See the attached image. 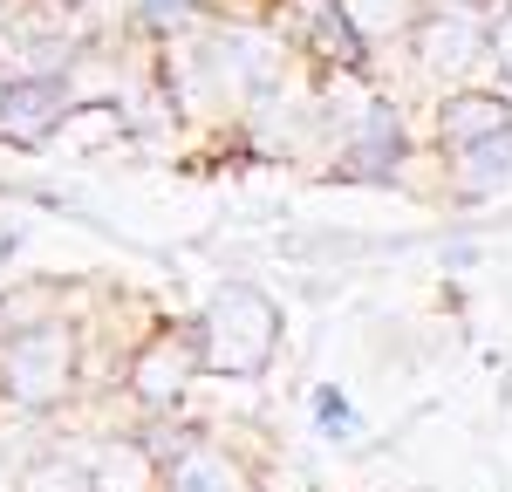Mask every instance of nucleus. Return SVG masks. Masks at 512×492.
I'll list each match as a JSON object with an SVG mask.
<instances>
[{"label":"nucleus","mask_w":512,"mask_h":492,"mask_svg":"<svg viewBox=\"0 0 512 492\" xmlns=\"http://www.w3.org/2000/svg\"><path fill=\"white\" fill-rule=\"evenodd\" d=\"M205 376V349H198L192 315H151L137 328L130 356H123L117 397L137 410V424H164V417H192V383Z\"/></svg>","instance_id":"nucleus-1"},{"label":"nucleus","mask_w":512,"mask_h":492,"mask_svg":"<svg viewBox=\"0 0 512 492\" xmlns=\"http://www.w3.org/2000/svg\"><path fill=\"white\" fill-rule=\"evenodd\" d=\"M192 322H198V349H205V376H233V383L267 376L280 356V335H287L280 301L253 281H219Z\"/></svg>","instance_id":"nucleus-2"},{"label":"nucleus","mask_w":512,"mask_h":492,"mask_svg":"<svg viewBox=\"0 0 512 492\" xmlns=\"http://www.w3.org/2000/svg\"><path fill=\"white\" fill-rule=\"evenodd\" d=\"M417 164H431V144L410 137V110L390 89H376L362 103V117L335 130V144L315 164V178H335V185H410Z\"/></svg>","instance_id":"nucleus-3"},{"label":"nucleus","mask_w":512,"mask_h":492,"mask_svg":"<svg viewBox=\"0 0 512 492\" xmlns=\"http://www.w3.org/2000/svg\"><path fill=\"white\" fill-rule=\"evenodd\" d=\"M396 55H403V76L431 89V103L451 96V89H472L492 69V14L465 7V0H437L431 14L396 41Z\"/></svg>","instance_id":"nucleus-4"},{"label":"nucleus","mask_w":512,"mask_h":492,"mask_svg":"<svg viewBox=\"0 0 512 492\" xmlns=\"http://www.w3.org/2000/svg\"><path fill=\"white\" fill-rule=\"evenodd\" d=\"M76 96H82L76 76H7V103H0V144H7V151H48Z\"/></svg>","instance_id":"nucleus-5"},{"label":"nucleus","mask_w":512,"mask_h":492,"mask_svg":"<svg viewBox=\"0 0 512 492\" xmlns=\"http://www.w3.org/2000/svg\"><path fill=\"white\" fill-rule=\"evenodd\" d=\"M164 492H267V479H260V458H246L226 431L205 424L192 445L164 465Z\"/></svg>","instance_id":"nucleus-6"},{"label":"nucleus","mask_w":512,"mask_h":492,"mask_svg":"<svg viewBox=\"0 0 512 492\" xmlns=\"http://www.w3.org/2000/svg\"><path fill=\"white\" fill-rule=\"evenodd\" d=\"M512 130V96L506 89H492V82H472V89H451V96H437L431 103V144L437 158H451V151H472V144H492V137H506Z\"/></svg>","instance_id":"nucleus-7"},{"label":"nucleus","mask_w":512,"mask_h":492,"mask_svg":"<svg viewBox=\"0 0 512 492\" xmlns=\"http://www.w3.org/2000/svg\"><path fill=\"white\" fill-rule=\"evenodd\" d=\"M82 458H89V486L96 492H164V458L137 424L96 431V438L82 445Z\"/></svg>","instance_id":"nucleus-8"},{"label":"nucleus","mask_w":512,"mask_h":492,"mask_svg":"<svg viewBox=\"0 0 512 492\" xmlns=\"http://www.w3.org/2000/svg\"><path fill=\"white\" fill-rule=\"evenodd\" d=\"M437 199H451V205H492V199H506L512 192V130L506 137H492V144H472V151H451V158H437Z\"/></svg>","instance_id":"nucleus-9"},{"label":"nucleus","mask_w":512,"mask_h":492,"mask_svg":"<svg viewBox=\"0 0 512 492\" xmlns=\"http://www.w3.org/2000/svg\"><path fill=\"white\" fill-rule=\"evenodd\" d=\"M123 137H137V123H130V110H123L117 96H76L48 151H110Z\"/></svg>","instance_id":"nucleus-10"},{"label":"nucleus","mask_w":512,"mask_h":492,"mask_svg":"<svg viewBox=\"0 0 512 492\" xmlns=\"http://www.w3.org/2000/svg\"><path fill=\"white\" fill-rule=\"evenodd\" d=\"M226 0H130V41H151V48H164V41H178L185 28H198L205 14H219Z\"/></svg>","instance_id":"nucleus-11"},{"label":"nucleus","mask_w":512,"mask_h":492,"mask_svg":"<svg viewBox=\"0 0 512 492\" xmlns=\"http://www.w3.org/2000/svg\"><path fill=\"white\" fill-rule=\"evenodd\" d=\"M14 492H96L89 486V458H82V445L35 451V458L14 472Z\"/></svg>","instance_id":"nucleus-12"},{"label":"nucleus","mask_w":512,"mask_h":492,"mask_svg":"<svg viewBox=\"0 0 512 492\" xmlns=\"http://www.w3.org/2000/svg\"><path fill=\"white\" fill-rule=\"evenodd\" d=\"M342 7H349V21L376 41V48H396V41L410 35L437 0H342Z\"/></svg>","instance_id":"nucleus-13"},{"label":"nucleus","mask_w":512,"mask_h":492,"mask_svg":"<svg viewBox=\"0 0 512 492\" xmlns=\"http://www.w3.org/2000/svg\"><path fill=\"white\" fill-rule=\"evenodd\" d=\"M308 410H315V431L335 438V445H349L355 431H362V417H355V404H349L342 383H315V390H308Z\"/></svg>","instance_id":"nucleus-14"},{"label":"nucleus","mask_w":512,"mask_h":492,"mask_svg":"<svg viewBox=\"0 0 512 492\" xmlns=\"http://www.w3.org/2000/svg\"><path fill=\"white\" fill-rule=\"evenodd\" d=\"M485 82L512 96V0L492 7V69H485Z\"/></svg>","instance_id":"nucleus-15"},{"label":"nucleus","mask_w":512,"mask_h":492,"mask_svg":"<svg viewBox=\"0 0 512 492\" xmlns=\"http://www.w3.org/2000/svg\"><path fill=\"white\" fill-rule=\"evenodd\" d=\"M7 260H14V226L0 219V267H7Z\"/></svg>","instance_id":"nucleus-16"},{"label":"nucleus","mask_w":512,"mask_h":492,"mask_svg":"<svg viewBox=\"0 0 512 492\" xmlns=\"http://www.w3.org/2000/svg\"><path fill=\"white\" fill-rule=\"evenodd\" d=\"M465 7H485V14H492V7H506V0H465Z\"/></svg>","instance_id":"nucleus-17"},{"label":"nucleus","mask_w":512,"mask_h":492,"mask_svg":"<svg viewBox=\"0 0 512 492\" xmlns=\"http://www.w3.org/2000/svg\"><path fill=\"white\" fill-rule=\"evenodd\" d=\"M14 7H21V0H0V21H7V14H14Z\"/></svg>","instance_id":"nucleus-18"},{"label":"nucleus","mask_w":512,"mask_h":492,"mask_svg":"<svg viewBox=\"0 0 512 492\" xmlns=\"http://www.w3.org/2000/svg\"><path fill=\"white\" fill-rule=\"evenodd\" d=\"M0 103H7V69H0Z\"/></svg>","instance_id":"nucleus-19"}]
</instances>
